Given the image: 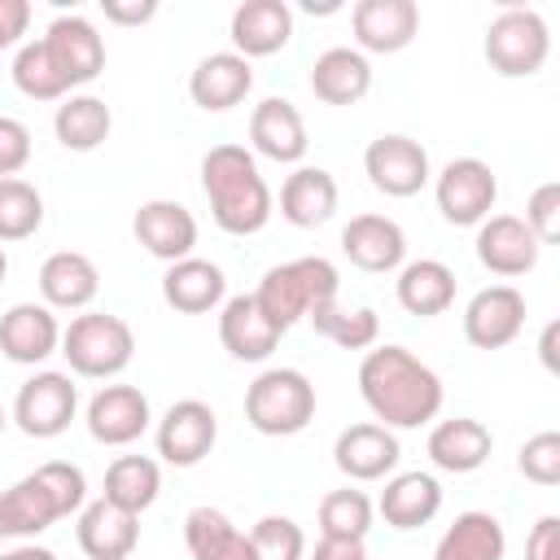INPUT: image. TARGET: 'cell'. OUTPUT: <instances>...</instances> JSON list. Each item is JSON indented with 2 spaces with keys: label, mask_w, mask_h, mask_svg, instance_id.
<instances>
[{
  "label": "cell",
  "mask_w": 560,
  "mask_h": 560,
  "mask_svg": "<svg viewBox=\"0 0 560 560\" xmlns=\"http://www.w3.org/2000/svg\"><path fill=\"white\" fill-rule=\"evenodd\" d=\"M359 394L385 429H420L438 420L446 398L438 372L407 346H372L359 363Z\"/></svg>",
  "instance_id": "cell-1"
},
{
  "label": "cell",
  "mask_w": 560,
  "mask_h": 560,
  "mask_svg": "<svg viewBox=\"0 0 560 560\" xmlns=\"http://www.w3.org/2000/svg\"><path fill=\"white\" fill-rule=\"evenodd\" d=\"M201 192L210 201L214 223L228 236H254L267 228L276 201L271 188L245 144H214L201 158Z\"/></svg>",
  "instance_id": "cell-2"
},
{
  "label": "cell",
  "mask_w": 560,
  "mask_h": 560,
  "mask_svg": "<svg viewBox=\"0 0 560 560\" xmlns=\"http://www.w3.org/2000/svg\"><path fill=\"white\" fill-rule=\"evenodd\" d=\"M337 267L319 254H306V258H293V262H280V267H267L258 289H254V302L258 311L267 315V324L284 337L298 319H306L315 306L324 302H337Z\"/></svg>",
  "instance_id": "cell-3"
},
{
  "label": "cell",
  "mask_w": 560,
  "mask_h": 560,
  "mask_svg": "<svg viewBox=\"0 0 560 560\" xmlns=\"http://www.w3.org/2000/svg\"><path fill=\"white\" fill-rule=\"evenodd\" d=\"M245 420L262 438H293L315 420V385L298 368H267L245 389Z\"/></svg>",
  "instance_id": "cell-4"
},
{
  "label": "cell",
  "mask_w": 560,
  "mask_h": 560,
  "mask_svg": "<svg viewBox=\"0 0 560 560\" xmlns=\"http://www.w3.org/2000/svg\"><path fill=\"white\" fill-rule=\"evenodd\" d=\"M61 354L70 363L74 376H88V381H109L118 376L131 354H136V332L127 319L118 315H105V311H88V315H74L66 328H61Z\"/></svg>",
  "instance_id": "cell-5"
},
{
  "label": "cell",
  "mask_w": 560,
  "mask_h": 560,
  "mask_svg": "<svg viewBox=\"0 0 560 560\" xmlns=\"http://www.w3.org/2000/svg\"><path fill=\"white\" fill-rule=\"evenodd\" d=\"M486 61L494 74L503 79H529L542 70L547 52H551V31L542 22L538 9H503L490 26H486V44H481Z\"/></svg>",
  "instance_id": "cell-6"
},
{
  "label": "cell",
  "mask_w": 560,
  "mask_h": 560,
  "mask_svg": "<svg viewBox=\"0 0 560 560\" xmlns=\"http://www.w3.org/2000/svg\"><path fill=\"white\" fill-rule=\"evenodd\" d=\"M438 210L446 223L455 228H477L481 219H490L494 197H499V179L481 158H451L433 184Z\"/></svg>",
  "instance_id": "cell-7"
},
{
  "label": "cell",
  "mask_w": 560,
  "mask_h": 560,
  "mask_svg": "<svg viewBox=\"0 0 560 560\" xmlns=\"http://www.w3.org/2000/svg\"><path fill=\"white\" fill-rule=\"evenodd\" d=\"M79 411V389L66 372H35L18 385L13 398V424L26 438H61Z\"/></svg>",
  "instance_id": "cell-8"
},
{
  "label": "cell",
  "mask_w": 560,
  "mask_h": 560,
  "mask_svg": "<svg viewBox=\"0 0 560 560\" xmlns=\"http://www.w3.org/2000/svg\"><path fill=\"white\" fill-rule=\"evenodd\" d=\"M52 70L61 74V83L74 92L83 83H92L105 70V39L96 35V26L83 13H61L48 22V31L39 35Z\"/></svg>",
  "instance_id": "cell-9"
},
{
  "label": "cell",
  "mask_w": 560,
  "mask_h": 560,
  "mask_svg": "<svg viewBox=\"0 0 560 560\" xmlns=\"http://www.w3.org/2000/svg\"><path fill=\"white\" fill-rule=\"evenodd\" d=\"M219 442V416L210 402L201 398H179L166 407V416L158 420V455L171 468H192L201 464Z\"/></svg>",
  "instance_id": "cell-10"
},
{
  "label": "cell",
  "mask_w": 560,
  "mask_h": 560,
  "mask_svg": "<svg viewBox=\"0 0 560 560\" xmlns=\"http://www.w3.org/2000/svg\"><path fill=\"white\" fill-rule=\"evenodd\" d=\"M363 171H368L372 188L385 192V197H416V192L429 184V175H433L424 144L411 140V136H398V131L376 136V140L368 144Z\"/></svg>",
  "instance_id": "cell-11"
},
{
  "label": "cell",
  "mask_w": 560,
  "mask_h": 560,
  "mask_svg": "<svg viewBox=\"0 0 560 560\" xmlns=\"http://www.w3.org/2000/svg\"><path fill=\"white\" fill-rule=\"evenodd\" d=\"M525 328V293L516 284L477 289L464 306V337L477 350H503Z\"/></svg>",
  "instance_id": "cell-12"
},
{
  "label": "cell",
  "mask_w": 560,
  "mask_h": 560,
  "mask_svg": "<svg viewBox=\"0 0 560 560\" xmlns=\"http://www.w3.org/2000/svg\"><path fill=\"white\" fill-rule=\"evenodd\" d=\"M398 459H402V446H398L394 429H385L376 420L350 424L332 442V464L350 481H381V477H389L398 468Z\"/></svg>",
  "instance_id": "cell-13"
},
{
  "label": "cell",
  "mask_w": 560,
  "mask_h": 560,
  "mask_svg": "<svg viewBox=\"0 0 560 560\" xmlns=\"http://www.w3.org/2000/svg\"><path fill=\"white\" fill-rule=\"evenodd\" d=\"M83 420H88V433L101 446H131L149 429L153 411H149V398L136 385H101L92 394Z\"/></svg>",
  "instance_id": "cell-14"
},
{
  "label": "cell",
  "mask_w": 560,
  "mask_h": 560,
  "mask_svg": "<svg viewBox=\"0 0 560 560\" xmlns=\"http://www.w3.org/2000/svg\"><path fill=\"white\" fill-rule=\"evenodd\" d=\"M61 350V324L44 302H18L0 315V354L9 363L35 368Z\"/></svg>",
  "instance_id": "cell-15"
},
{
  "label": "cell",
  "mask_w": 560,
  "mask_h": 560,
  "mask_svg": "<svg viewBox=\"0 0 560 560\" xmlns=\"http://www.w3.org/2000/svg\"><path fill=\"white\" fill-rule=\"evenodd\" d=\"M131 232L166 267L179 262V258H192V245H197V219H192V210L179 206V201H166V197L144 201L136 210V219H131Z\"/></svg>",
  "instance_id": "cell-16"
},
{
  "label": "cell",
  "mask_w": 560,
  "mask_h": 560,
  "mask_svg": "<svg viewBox=\"0 0 560 560\" xmlns=\"http://www.w3.org/2000/svg\"><path fill=\"white\" fill-rule=\"evenodd\" d=\"M477 262L486 267V271H494V276H525V271H534L538 267V241H534V232L525 228V219H516V214H490V219H481L477 223Z\"/></svg>",
  "instance_id": "cell-17"
},
{
  "label": "cell",
  "mask_w": 560,
  "mask_h": 560,
  "mask_svg": "<svg viewBox=\"0 0 560 560\" xmlns=\"http://www.w3.org/2000/svg\"><path fill=\"white\" fill-rule=\"evenodd\" d=\"M359 52H402L420 31L416 0H359L350 13Z\"/></svg>",
  "instance_id": "cell-18"
},
{
  "label": "cell",
  "mask_w": 560,
  "mask_h": 560,
  "mask_svg": "<svg viewBox=\"0 0 560 560\" xmlns=\"http://www.w3.org/2000/svg\"><path fill=\"white\" fill-rule=\"evenodd\" d=\"M228 35L236 44L232 52H241L245 61L249 57H271L293 39V9L284 0H245V4L232 9Z\"/></svg>",
  "instance_id": "cell-19"
},
{
  "label": "cell",
  "mask_w": 560,
  "mask_h": 560,
  "mask_svg": "<svg viewBox=\"0 0 560 560\" xmlns=\"http://www.w3.org/2000/svg\"><path fill=\"white\" fill-rule=\"evenodd\" d=\"M249 88H254V66L241 52H210L188 74V96L206 114H223V109L241 105L249 96Z\"/></svg>",
  "instance_id": "cell-20"
},
{
  "label": "cell",
  "mask_w": 560,
  "mask_h": 560,
  "mask_svg": "<svg viewBox=\"0 0 560 560\" xmlns=\"http://www.w3.org/2000/svg\"><path fill=\"white\" fill-rule=\"evenodd\" d=\"M74 538L88 560H127L140 542V516H131L105 499H92L79 508Z\"/></svg>",
  "instance_id": "cell-21"
},
{
  "label": "cell",
  "mask_w": 560,
  "mask_h": 560,
  "mask_svg": "<svg viewBox=\"0 0 560 560\" xmlns=\"http://www.w3.org/2000/svg\"><path fill=\"white\" fill-rule=\"evenodd\" d=\"M341 254L359 271H394L407 258V232L389 214H354L341 228Z\"/></svg>",
  "instance_id": "cell-22"
},
{
  "label": "cell",
  "mask_w": 560,
  "mask_h": 560,
  "mask_svg": "<svg viewBox=\"0 0 560 560\" xmlns=\"http://www.w3.org/2000/svg\"><path fill=\"white\" fill-rule=\"evenodd\" d=\"M249 144L271 162H302L306 153V122L289 96H262L249 114Z\"/></svg>",
  "instance_id": "cell-23"
},
{
  "label": "cell",
  "mask_w": 560,
  "mask_h": 560,
  "mask_svg": "<svg viewBox=\"0 0 560 560\" xmlns=\"http://www.w3.org/2000/svg\"><path fill=\"white\" fill-rule=\"evenodd\" d=\"M61 516H66V508L52 494V486L39 477V468L26 472L22 481H13L9 490H0V529H4V538H35Z\"/></svg>",
  "instance_id": "cell-24"
},
{
  "label": "cell",
  "mask_w": 560,
  "mask_h": 560,
  "mask_svg": "<svg viewBox=\"0 0 560 560\" xmlns=\"http://www.w3.org/2000/svg\"><path fill=\"white\" fill-rule=\"evenodd\" d=\"M223 293H228L223 267L210 262V258H197V254L171 262L166 276H162V298L179 315H206V311L223 306Z\"/></svg>",
  "instance_id": "cell-25"
},
{
  "label": "cell",
  "mask_w": 560,
  "mask_h": 560,
  "mask_svg": "<svg viewBox=\"0 0 560 560\" xmlns=\"http://www.w3.org/2000/svg\"><path fill=\"white\" fill-rule=\"evenodd\" d=\"M101 289V271L79 249H57L39 267V293L48 311H83Z\"/></svg>",
  "instance_id": "cell-26"
},
{
  "label": "cell",
  "mask_w": 560,
  "mask_h": 560,
  "mask_svg": "<svg viewBox=\"0 0 560 560\" xmlns=\"http://www.w3.org/2000/svg\"><path fill=\"white\" fill-rule=\"evenodd\" d=\"M219 341L232 359L241 363H262L276 346H280V332L267 324V315L258 311L254 293H236L223 302L219 311Z\"/></svg>",
  "instance_id": "cell-27"
},
{
  "label": "cell",
  "mask_w": 560,
  "mask_h": 560,
  "mask_svg": "<svg viewBox=\"0 0 560 560\" xmlns=\"http://www.w3.org/2000/svg\"><path fill=\"white\" fill-rule=\"evenodd\" d=\"M494 451V438L481 420L472 416H455V420H438L429 429V459L442 472H477Z\"/></svg>",
  "instance_id": "cell-28"
},
{
  "label": "cell",
  "mask_w": 560,
  "mask_h": 560,
  "mask_svg": "<svg viewBox=\"0 0 560 560\" xmlns=\"http://www.w3.org/2000/svg\"><path fill=\"white\" fill-rule=\"evenodd\" d=\"M376 512L394 529H420L442 512V486H438L433 472H420V468L416 472H398V477L385 481Z\"/></svg>",
  "instance_id": "cell-29"
},
{
  "label": "cell",
  "mask_w": 560,
  "mask_h": 560,
  "mask_svg": "<svg viewBox=\"0 0 560 560\" xmlns=\"http://www.w3.org/2000/svg\"><path fill=\"white\" fill-rule=\"evenodd\" d=\"M372 88V66L359 48H324L311 66V92L324 105H359Z\"/></svg>",
  "instance_id": "cell-30"
},
{
  "label": "cell",
  "mask_w": 560,
  "mask_h": 560,
  "mask_svg": "<svg viewBox=\"0 0 560 560\" xmlns=\"http://www.w3.org/2000/svg\"><path fill=\"white\" fill-rule=\"evenodd\" d=\"M337 210V179L324 166H298L280 184V219L293 228H319Z\"/></svg>",
  "instance_id": "cell-31"
},
{
  "label": "cell",
  "mask_w": 560,
  "mask_h": 560,
  "mask_svg": "<svg viewBox=\"0 0 560 560\" xmlns=\"http://www.w3.org/2000/svg\"><path fill=\"white\" fill-rule=\"evenodd\" d=\"M394 293H398V306L407 315H420V319L442 315L455 302V271L442 258H416L398 271Z\"/></svg>",
  "instance_id": "cell-32"
},
{
  "label": "cell",
  "mask_w": 560,
  "mask_h": 560,
  "mask_svg": "<svg viewBox=\"0 0 560 560\" xmlns=\"http://www.w3.org/2000/svg\"><path fill=\"white\" fill-rule=\"evenodd\" d=\"M52 131H57L61 149H70V153H92V149H101V144L109 140L114 114H109V105H105L101 96H92V92H70V96L57 105V114H52Z\"/></svg>",
  "instance_id": "cell-33"
},
{
  "label": "cell",
  "mask_w": 560,
  "mask_h": 560,
  "mask_svg": "<svg viewBox=\"0 0 560 560\" xmlns=\"http://www.w3.org/2000/svg\"><path fill=\"white\" fill-rule=\"evenodd\" d=\"M503 551H508V534H503L499 516L459 512L442 529V538L433 547V560H503Z\"/></svg>",
  "instance_id": "cell-34"
},
{
  "label": "cell",
  "mask_w": 560,
  "mask_h": 560,
  "mask_svg": "<svg viewBox=\"0 0 560 560\" xmlns=\"http://www.w3.org/2000/svg\"><path fill=\"white\" fill-rule=\"evenodd\" d=\"M158 490H162L158 459H149V455H118L105 468L101 499L114 503V508H122V512H131V516H140V512H149L158 503Z\"/></svg>",
  "instance_id": "cell-35"
},
{
  "label": "cell",
  "mask_w": 560,
  "mask_h": 560,
  "mask_svg": "<svg viewBox=\"0 0 560 560\" xmlns=\"http://www.w3.org/2000/svg\"><path fill=\"white\" fill-rule=\"evenodd\" d=\"M184 542L192 560H254L249 534H241L219 508H192L184 516Z\"/></svg>",
  "instance_id": "cell-36"
},
{
  "label": "cell",
  "mask_w": 560,
  "mask_h": 560,
  "mask_svg": "<svg viewBox=\"0 0 560 560\" xmlns=\"http://www.w3.org/2000/svg\"><path fill=\"white\" fill-rule=\"evenodd\" d=\"M306 319L315 324L319 337H328V341L341 346V350H372L376 337H381V319H376L372 306L346 311V306H337V302H324V306H315Z\"/></svg>",
  "instance_id": "cell-37"
},
{
  "label": "cell",
  "mask_w": 560,
  "mask_h": 560,
  "mask_svg": "<svg viewBox=\"0 0 560 560\" xmlns=\"http://www.w3.org/2000/svg\"><path fill=\"white\" fill-rule=\"evenodd\" d=\"M372 516H376V508L363 490H354V486L328 490L319 499V538H359L363 542L372 529Z\"/></svg>",
  "instance_id": "cell-38"
},
{
  "label": "cell",
  "mask_w": 560,
  "mask_h": 560,
  "mask_svg": "<svg viewBox=\"0 0 560 560\" xmlns=\"http://www.w3.org/2000/svg\"><path fill=\"white\" fill-rule=\"evenodd\" d=\"M44 223V197L26 179H0V241H26Z\"/></svg>",
  "instance_id": "cell-39"
},
{
  "label": "cell",
  "mask_w": 560,
  "mask_h": 560,
  "mask_svg": "<svg viewBox=\"0 0 560 560\" xmlns=\"http://www.w3.org/2000/svg\"><path fill=\"white\" fill-rule=\"evenodd\" d=\"M13 83H18V92L31 96V101H66V96H70V88H66L61 74L52 70V61H48V52H44L39 39H26V44L18 48V57H13Z\"/></svg>",
  "instance_id": "cell-40"
},
{
  "label": "cell",
  "mask_w": 560,
  "mask_h": 560,
  "mask_svg": "<svg viewBox=\"0 0 560 560\" xmlns=\"http://www.w3.org/2000/svg\"><path fill=\"white\" fill-rule=\"evenodd\" d=\"M254 560H306V534L293 516H262L249 529Z\"/></svg>",
  "instance_id": "cell-41"
},
{
  "label": "cell",
  "mask_w": 560,
  "mask_h": 560,
  "mask_svg": "<svg viewBox=\"0 0 560 560\" xmlns=\"http://www.w3.org/2000/svg\"><path fill=\"white\" fill-rule=\"evenodd\" d=\"M516 468H521L525 481H534V486H560V433H556V429L534 433V438L521 446Z\"/></svg>",
  "instance_id": "cell-42"
},
{
  "label": "cell",
  "mask_w": 560,
  "mask_h": 560,
  "mask_svg": "<svg viewBox=\"0 0 560 560\" xmlns=\"http://www.w3.org/2000/svg\"><path fill=\"white\" fill-rule=\"evenodd\" d=\"M525 228L534 232L538 245H556L560 241V184L547 179L529 192L525 201Z\"/></svg>",
  "instance_id": "cell-43"
},
{
  "label": "cell",
  "mask_w": 560,
  "mask_h": 560,
  "mask_svg": "<svg viewBox=\"0 0 560 560\" xmlns=\"http://www.w3.org/2000/svg\"><path fill=\"white\" fill-rule=\"evenodd\" d=\"M31 162V131L26 122L0 114V179H13Z\"/></svg>",
  "instance_id": "cell-44"
},
{
  "label": "cell",
  "mask_w": 560,
  "mask_h": 560,
  "mask_svg": "<svg viewBox=\"0 0 560 560\" xmlns=\"http://www.w3.org/2000/svg\"><path fill=\"white\" fill-rule=\"evenodd\" d=\"M525 560H560V516H538L525 538Z\"/></svg>",
  "instance_id": "cell-45"
},
{
  "label": "cell",
  "mask_w": 560,
  "mask_h": 560,
  "mask_svg": "<svg viewBox=\"0 0 560 560\" xmlns=\"http://www.w3.org/2000/svg\"><path fill=\"white\" fill-rule=\"evenodd\" d=\"M101 13L114 26H144L158 18V0H101Z\"/></svg>",
  "instance_id": "cell-46"
},
{
  "label": "cell",
  "mask_w": 560,
  "mask_h": 560,
  "mask_svg": "<svg viewBox=\"0 0 560 560\" xmlns=\"http://www.w3.org/2000/svg\"><path fill=\"white\" fill-rule=\"evenodd\" d=\"M31 26V4L26 0H0V52L13 48Z\"/></svg>",
  "instance_id": "cell-47"
},
{
  "label": "cell",
  "mask_w": 560,
  "mask_h": 560,
  "mask_svg": "<svg viewBox=\"0 0 560 560\" xmlns=\"http://www.w3.org/2000/svg\"><path fill=\"white\" fill-rule=\"evenodd\" d=\"M311 560H368V551L359 538H319Z\"/></svg>",
  "instance_id": "cell-48"
},
{
  "label": "cell",
  "mask_w": 560,
  "mask_h": 560,
  "mask_svg": "<svg viewBox=\"0 0 560 560\" xmlns=\"http://www.w3.org/2000/svg\"><path fill=\"white\" fill-rule=\"evenodd\" d=\"M556 337H560V324H547L542 328V341H538V354H542V368L556 372Z\"/></svg>",
  "instance_id": "cell-49"
},
{
  "label": "cell",
  "mask_w": 560,
  "mask_h": 560,
  "mask_svg": "<svg viewBox=\"0 0 560 560\" xmlns=\"http://www.w3.org/2000/svg\"><path fill=\"white\" fill-rule=\"evenodd\" d=\"M0 560H57V551H48V547H35V542H22V547L4 551Z\"/></svg>",
  "instance_id": "cell-50"
},
{
  "label": "cell",
  "mask_w": 560,
  "mask_h": 560,
  "mask_svg": "<svg viewBox=\"0 0 560 560\" xmlns=\"http://www.w3.org/2000/svg\"><path fill=\"white\" fill-rule=\"evenodd\" d=\"M4 276H9V254H4V245H0V284H4Z\"/></svg>",
  "instance_id": "cell-51"
},
{
  "label": "cell",
  "mask_w": 560,
  "mask_h": 560,
  "mask_svg": "<svg viewBox=\"0 0 560 560\" xmlns=\"http://www.w3.org/2000/svg\"><path fill=\"white\" fill-rule=\"evenodd\" d=\"M4 424H9V416H4V407H0V433H4Z\"/></svg>",
  "instance_id": "cell-52"
},
{
  "label": "cell",
  "mask_w": 560,
  "mask_h": 560,
  "mask_svg": "<svg viewBox=\"0 0 560 560\" xmlns=\"http://www.w3.org/2000/svg\"><path fill=\"white\" fill-rule=\"evenodd\" d=\"M0 538H4V529H0Z\"/></svg>",
  "instance_id": "cell-53"
}]
</instances>
